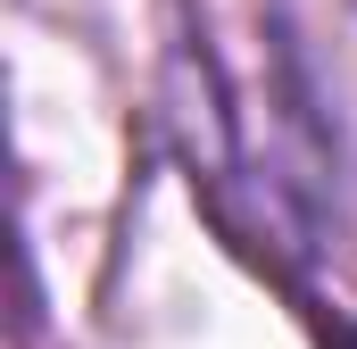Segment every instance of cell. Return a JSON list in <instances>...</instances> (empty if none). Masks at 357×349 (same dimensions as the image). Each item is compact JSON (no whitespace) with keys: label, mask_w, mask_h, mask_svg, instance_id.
<instances>
[{"label":"cell","mask_w":357,"mask_h":349,"mask_svg":"<svg viewBox=\"0 0 357 349\" xmlns=\"http://www.w3.org/2000/svg\"><path fill=\"white\" fill-rule=\"evenodd\" d=\"M349 349H357V341H349Z\"/></svg>","instance_id":"cell-1"}]
</instances>
